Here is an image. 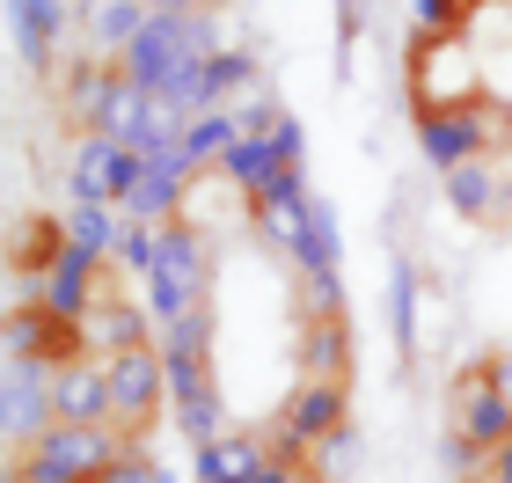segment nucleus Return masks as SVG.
<instances>
[{
  "label": "nucleus",
  "mask_w": 512,
  "mask_h": 483,
  "mask_svg": "<svg viewBox=\"0 0 512 483\" xmlns=\"http://www.w3.org/2000/svg\"><path fill=\"white\" fill-rule=\"evenodd\" d=\"M403 96H410V125L469 118V110L491 103L483 59L469 52V37H461V30H417L410 59H403Z\"/></svg>",
  "instance_id": "1"
},
{
  "label": "nucleus",
  "mask_w": 512,
  "mask_h": 483,
  "mask_svg": "<svg viewBox=\"0 0 512 483\" xmlns=\"http://www.w3.org/2000/svg\"><path fill=\"white\" fill-rule=\"evenodd\" d=\"M8 359H30L44 374H66V366L96 359V344H88V322L74 308H52L44 293H22L8 308Z\"/></svg>",
  "instance_id": "2"
},
{
  "label": "nucleus",
  "mask_w": 512,
  "mask_h": 483,
  "mask_svg": "<svg viewBox=\"0 0 512 483\" xmlns=\"http://www.w3.org/2000/svg\"><path fill=\"white\" fill-rule=\"evenodd\" d=\"M110 374V425L125 432L132 447H147V432L161 425V403H169V352L161 344H132V352H110L103 359Z\"/></svg>",
  "instance_id": "3"
},
{
  "label": "nucleus",
  "mask_w": 512,
  "mask_h": 483,
  "mask_svg": "<svg viewBox=\"0 0 512 483\" xmlns=\"http://www.w3.org/2000/svg\"><path fill=\"white\" fill-rule=\"evenodd\" d=\"M447 432L469 440V447H483V454H498L512 440V396H505L491 359L454 366V381H447Z\"/></svg>",
  "instance_id": "4"
},
{
  "label": "nucleus",
  "mask_w": 512,
  "mask_h": 483,
  "mask_svg": "<svg viewBox=\"0 0 512 483\" xmlns=\"http://www.w3.org/2000/svg\"><path fill=\"white\" fill-rule=\"evenodd\" d=\"M139 176H147V154L139 147H118V140H81L74 147V169H66V183H74V198L81 205H132V191H139Z\"/></svg>",
  "instance_id": "5"
},
{
  "label": "nucleus",
  "mask_w": 512,
  "mask_h": 483,
  "mask_svg": "<svg viewBox=\"0 0 512 483\" xmlns=\"http://www.w3.org/2000/svg\"><path fill=\"white\" fill-rule=\"evenodd\" d=\"M278 425L293 432V440H344L352 432V381H293L286 403H278Z\"/></svg>",
  "instance_id": "6"
},
{
  "label": "nucleus",
  "mask_w": 512,
  "mask_h": 483,
  "mask_svg": "<svg viewBox=\"0 0 512 483\" xmlns=\"http://www.w3.org/2000/svg\"><path fill=\"white\" fill-rule=\"evenodd\" d=\"M447 198H454V213L476 220V227H512L505 154H483V161H461V169H447Z\"/></svg>",
  "instance_id": "7"
},
{
  "label": "nucleus",
  "mask_w": 512,
  "mask_h": 483,
  "mask_svg": "<svg viewBox=\"0 0 512 483\" xmlns=\"http://www.w3.org/2000/svg\"><path fill=\"white\" fill-rule=\"evenodd\" d=\"M66 249H74V235H66L59 213H22L8 227V271H15V279H37L44 286L66 264Z\"/></svg>",
  "instance_id": "8"
},
{
  "label": "nucleus",
  "mask_w": 512,
  "mask_h": 483,
  "mask_svg": "<svg viewBox=\"0 0 512 483\" xmlns=\"http://www.w3.org/2000/svg\"><path fill=\"white\" fill-rule=\"evenodd\" d=\"M293 366L300 381H352V315H322L293 330Z\"/></svg>",
  "instance_id": "9"
},
{
  "label": "nucleus",
  "mask_w": 512,
  "mask_h": 483,
  "mask_svg": "<svg viewBox=\"0 0 512 483\" xmlns=\"http://www.w3.org/2000/svg\"><path fill=\"white\" fill-rule=\"evenodd\" d=\"M110 374L103 359H81L66 366V374H52V425H110Z\"/></svg>",
  "instance_id": "10"
},
{
  "label": "nucleus",
  "mask_w": 512,
  "mask_h": 483,
  "mask_svg": "<svg viewBox=\"0 0 512 483\" xmlns=\"http://www.w3.org/2000/svg\"><path fill=\"white\" fill-rule=\"evenodd\" d=\"M264 469H271V440H256V432H242V425L198 440V476L205 483H249V476H264Z\"/></svg>",
  "instance_id": "11"
},
{
  "label": "nucleus",
  "mask_w": 512,
  "mask_h": 483,
  "mask_svg": "<svg viewBox=\"0 0 512 483\" xmlns=\"http://www.w3.org/2000/svg\"><path fill=\"white\" fill-rule=\"evenodd\" d=\"M15 37L30 52V66H52L59 37H66V0H15Z\"/></svg>",
  "instance_id": "12"
},
{
  "label": "nucleus",
  "mask_w": 512,
  "mask_h": 483,
  "mask_svg": "<svg viewBox=\"0 0 512 483\" xmlns=\"http://www.w3.org/2000/svg\"><path fill=\"white\" fill-rule=\"evenodd\" d=\"M293 308H300V322L344 315V286H337V271H308V264H293Z\"/></svg>",
  "instance_id": "13"
},
{
  "label": "nucleus",
  "mask_w": 512,
  "mask_h": 483,
  "mask_svg": "<svg viewBox=\"0 0 512 483\" xmlns=\"http://www.w3.org/2000/svg\"><path fill=\"white\" fill-rule=\"evenodd\" d=\"M147 22H154L147 0H103V8H96V37H103V52H125V44L147 30Z\"/></svg>",
  "instance_id": "14"
},
{
  "label": "nucleus",
  "mask_w": 512,
  "mask_h": 483,
  "mask_svg": "<svg viewBox=\"0 0 512 483\" xmlns=\"http://www.w3.org/2000/svg\"><path fill=\"white\" fill-rule=\"evenodd\" d=\"M498 0H417V15H425V30H469L476 15H491Z\"/></svg>",
  "instance_id": "15"
},
{
  "label": "nucleus",
  "mask_w": 512,
  "mask_h": 483,
  "mask_svg": "<svg viewBox=\"0 0 512 483\" xmlns=\"http://www.w3.org/2000/svg\"><path fill=\"white\" fill-rule=\"evenodd\" d=\"M147 8H154V15H213L220 0H147Z\"/></svg>",
  "instance_id": "16"
},
{
  "label": "nucleus",
  "mask_w": 512,
  "mask_h": 483,
  "mask_svg": "<svg viewBox=\"0 0 512 483\" xmlns=\"http://www.w3.org/2000/svg\"><path fill=\"white\" fill-rule=\"evenodd\" d=\"M249 483H293V476H278V469H264V476H249Z\"/></svg>",
  "instance_id": "17"
},
{
  "label": "nucleus",
  "mask_w": 512,
  "mask_h": 483,
  "mask_svg": "<svg viewBox=\"0 0 512 483\" xmlns=\"http://www.w3.org/2000/svg\"><path fill=\"white\" fill-rule=\"evenodd\" d=\"M337 8H352V0H337Z\"/></svg>",
  "instance_id": "18"
}]
</instances>
